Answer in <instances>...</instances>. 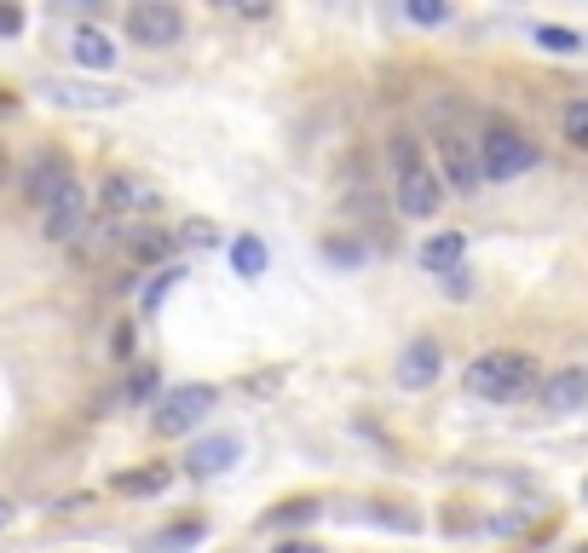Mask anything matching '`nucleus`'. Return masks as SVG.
Masks as SVG:
<instances>
[{
	"mask_svg": "<svg viewBox=\"0 0 588 553\" xmlns=\"http://www.w3.org/2000/svg\"><path fill=\"white\" fill-rule=\"evenodd\" d=\"M202 531H209V524H202V519L168 524L162 536H150V553H179V547H196V542H202Z\"/></svg>",
	"mask_w": 588,
	"mask_h": 553,
	"instance_id": "nucleus-18",
	"label": "nucleus"
},
{
	"mask_svg": "<svg viewBox=\"0 0 588 553\" xmlns=\"http://www.w3.org/2000/svg\"><path fill=\"white\" fill-rule=\"evenodd\" d=\"M23 30V12L18 7H0V35H18Z\"/></svg>",
	"mask_w": 588,
	"mask_h": 553,
	"instance_id": "nucleus-28",
	"label": "nucleus"
},
{
	"mask_svg": "<svg viewBox=\"0 0 588 553\" xmlns=\"http://www.w3.org/2000/svg\"><path fill=\"white\" fill-rule=\"evenodd\" d=\"M41 98L58 110H116L121 105V87H93V82H41Z\"/></svg>",
	"mask_w": 588,
	"mask_h": 553,
	"instance_id": "nucleus-11",
	"label": "nucleus"
},
{
	"mask_svg": "<svg viewBox=\"0 0 588 553\" xmlns=\"http://www.w3.org/2000/svg\"><path fill=\"white\" fill-rule=\"evenodd\" d=\"M179 276H185V265H162V271H157V276H150V283H145V294H139V306H145V312H157V306H162V300H168V294L179 289Z\"/></svg>",
	"mask_w": 588,
	"mask_h": 553,
	"instance_id": "nucleus-21",
	"label": "nucleus"
},
{
	"mask_svg": "<svg viewBox=\"0 0 588 553\" xmlns=\"http://www.w3.org/2000/svg\"><path fill=\"white\" fill-rule=\"evenodd\" d=\"M248 392H277V369H271V375H254Z\"/></svg>",
	"mask_w": 588,
	"mask_h": 553,
	"instance_id": "nucleus-30",
	"label": "nucleus"
},
{
	"mask_svg": "<svg viewBox=\"0 0 588 553\" xmlns=\"http://www.w3.org/2000/svg\"><path fill=\"white\" fill-rule=\"evenodd\" d=\"M404 18H416V23H445L450 7H445V0H410V7H404Z\"/></svg>",
	"mask_w": 588,
	"mask_h": 553,
	"instance_id": "nucleus-25",
	"label": "nucleus"
},
{
	"mask_svg": "<svg viewBox=\"0 0 588 553\" xmlns=\"http://www.w3.org/2000/svg\"><path fill=\"white\" fill-rule=\"evenodd\" d=\"M536 46H548V53H582V35L559 30V23H536Z\"/></svg>",
	"mask_w": 588,
	"mask_h": 553,
	"instance_id": "nucleus-22",
	"label": "nucleus"
},
{
	"mask_svg": "<svg viewBox=\"0 0 588 553\" xmlns=\"http://www.w3.org/2000/svg\"><path fill=\"white\" fill-rule=\"evenodd\" d=\"M439 185L462 191V196L479 191V150H473V139H462V133L439 139Z\"/></svg>",
	"mask_w": 588,
	"mask_h": 553,
	"instance_id": "nucleus-8",
	"label": "nucleus"
},
{
	"mask_svg": "<svg viewBox=\"0 0 588 553\" xmlns=\"http://www.w3.org/2000/svg\"><path fill=\"white\" fill-rule=\"evenodd\" d=\"M7 180H12V156L0 150V185H7Z\"/></svg>",
	"mask_w": 588,
	"mask_h": 553,
	"instance_id": "nucleus-31",
	"label": "nucleus"
},
{
	"mask_svg": "<svg viewBox=\"0 0 588 553\" xmlns=\"http://www.w3.org/2000/svg\"><path fill=\"white\" fill-rule=\"evenodd\" d=\"M439 369H445V351H439V340H427V335H416L410 346L398 351V387H410V392L432 387V381H439Z\"/></svg>",
	"mask_w": 588,
	"mask_h": 553,
	"instance_id": "nucleus-12",
	"label": "nucleus"
},
{
	"mask_svg": "<svg viewBox=\"0 0 588 553\" xmlns=\"http://www.w3.org/2000/svg\"><path fill=\"white\" fill-rule=\"evenodd\" d=\"M582 496H588V485H582Z\"/></svg>",
	"mask_w": 588,
	"mask_h": 553,
	"instance_id": "nucleus-35",
	"label": "nucleus"
},
{
	"mask_svg": "<svg viewBox=\"0 0 588 553\" xmlns=\"http://www.w3.org/2000/svg\"><path fill=\"white\" fill-rule=\"evenodd\" d=\"M536 404H543V415H577L588 404V364L554 369L543 381V392H536Z\"/></svg>",
	"mask_w": 588,
	"mask_h": 553,
	"instance_id": "nucleus-9",
	"label": "nucleus"
},
{
	"mask_svg": "<svg viewBox=\"0 0 588 553\" xmlns=\"http://www.w3.org/2000/svg\"><path fill=\"white\" fill-rule=\"evenodd\" d=\"M277 553H318V547H306V542H289V547H277Z\"/></svg>",
	"mask_w": 588,
	"mask_h": 553,
	"instance_id": "nucleus-32",
	"label": "nucleus"
},
{
	"mask_svg": "<svg viewBox=\"0 0 588 553\" xmlns=\"http://www.w3.org/2000/svg\"><path fill=\"white\" fill-rule=\"evenodd\" d=\"M462 254H468V237H462V231H432V237L416 248V260H421L432 276H450V271H462Z\"/></svg>",
	"mask_w": 588,
	"mask_h": 553,
	"instance_id": "nucleus-15",
	"label": "nucleus"
},
{
	"mask_svg": "<svg viewBox=\"0 0 588 553\" xmlns=\"http://www.w3.org/2000/svg\"><path fill=\"white\" fill-rule=\"evenodd\" d=\"M173 237H179V242H191V248H214V242H220L209 219H191V225H185V231H173Z\"/></svg>",
	"mask_w": 588,
	"mask_h": 553,
	"instance_id": "nucleus-26",
	"label": "nucleus"
},
{
	"mask_svg": "<svg viewBox=\"0 0 588 553\" xmlns=\"http://www.w3.org/2000/svg\"><path fill=\"white\" fill-rule=\"evenodd\" d=\"M202 415H214V387L185 381V387L162 392V404H157V433H162V438H179V433H191V426H202Z\"/></svg>",
	"mask_w": 588,
	"mask_h": 553,
	"instance_id": "nucleus-4",
	"label": "nucleus"
},
{
	"mask_svg": "<svg viewBox=\"0 0 588 553\" xmlns=\"http://www.w3.org/2000/svg\"><path fill=\"white\" fill-rule=\"evenodd\" d=\"M387 162H393V203L404 219H432L445 208V185H439V173L427 167L421 156V144L410 133H393L387 139Z\"/></svg>",
	"mask_w": 588,
	"mask_h": 553,
	"instance_id": "nucleus-1",
	"label": "nucleus"
},
{
	"mask_svg": "<svg viewBox=\"0 0 588 553\" xmlns=\"http://www.w3.org/2000/svg\"><path fill=\"white\" fill-rule=\"evenodd\" d=\"M237 456H243V444L232 433H214V438H202L185 456V473H191V479H220V473L237 467Z\"/></svg>",
	"mask_w": 588,
	"mask_h": 553,
	"instance_id": "nucleus-13",
	"label": "nucleus"
},
{
	"mask_svg": "<svg viewBox=\"0 0 588 553\" xmlns=\"http://www.w3.org/2000/svg\"><path fill=\"white\" fill-rule=\"evenodd\" d=\"M127 351H133V323H121V329H116V358H127Z\"/></svg>",
	"mask_w": 588,
	"mask_h": 553,
	"instance_id": "nucleus-29",
	"label": "nucleus"
},
{
	"mask_svg": "<svg viewBox=\"0 0 588 553\" xmlns=\"http://www.w3.org/2000/svg\"><path fill=\"white\" fill-rule=\"evenodd\" d=\"M41 231L53 237V242H75V237L87 231V191H82V180L64 185L53 203L41 208Z\"/></svg>",
	"mask_w": 588,
	"mask_h": 553,
	"instance_id": "nucleus-7",
	"label": "nucleus"
},
{
	"mask_svg": "<svg viewBox=\"0 0 588 553\" xmlns=\"http://www.w3.org/2000/svg\"><path fill=\"white\" fill-rule=\"evenodd\" d=\"M127 35H133V46H173L185 35V12L168 0H139V7H127Z\"/></svg>",
	"mask_w": 588,
	"mask_h": 553,
	"instance_id": "nucleus-5",
	"label": "nucleus"
},
{
	"mask_svg": "<svg viewBox=\"0 0 588 553\" xmlns=\"http://www.w3.org/2000/svg\"><path fill=\"white\" fill-rule=\"evenodd\" d=\"M98 196H105V208H110L116 219H127V214H157V208H162V191L145 185V180H133V173H110Z\"/></svg>",
	"mask_w": 588,
	"mask_h": 553,
	"instance_id": "nucleus-10",
	"label": "nucleus"
},
{
	"mask_svg": "<svg viewBox=\"0 0 588 553\" xmlns=\"http://www.w3.org/2000/svg\"><path fill=\"white\" fill-rule=\"evenodd\" d=\"M306 519H318V501H284L277 513H266V524H306Z\"/></svg>",
	"mask_w": 588,
	"mask_h": 553,
	"instance_id": "nucleus-24",
	"label": "nucleus"
},
{
	"mask_svg": "<svg viewBox=\"0 0 588 553\" xmlns=\"http://www.w3.org/2000/svg\"><path fill=\"white\" fill-rule=\"evenodd\" d=\"M150 392H157V369H139L133 381H127V398H133V404H145Z\"/></svg>",
	"mask_w": 588,
	"mask_h": 553,
	"instance_id": "nucleus-27",
	"label": "nucleus"
},
{
	"mask_svg": "<svg viewBox=\"0 0 588 553\" xmlns=\"http://www.w3.org/2000/svg\"><path fill=\"white\" fill-rule=\"evenodd\" d=\"M75 242H82V254H87V260H98V254H110V248L121 242V225H116V219H93Z\"/></svg>",
	"mask_w": 588,
	"mask_h": 553,
	"instance_id": "nucleus-19",
	"label": "nucleus"
},
{
	"mask_svg": "<svg viewBox=\"0 0 588 553\" xmlns=\"http://www.w3.org/2000/svg\"><path fill=\"white\" fill-rule=\"evenodd\" d=\"M70 53H75V64H82V69H110L116 64V46L98 35V30H75Z\"/></svg>",
	"mask_w": 588,
	"mask_h": 553,
	"instance_id": "nucleus-16",
	"label": "nucleus"
},
{
	"mask_svg": "<svg viewBox=\"0 0 588 553\" xmlns=\"http://www.w3.org/2000/svg\"><path fill=\"white\" fill-rule=\"evenodd\" d=\"M173 485V467H133V473H116V490L121 496H157Z\"/></svg>",
	"mask_w": 588,
	"mask_h": 553,
	"instance_id": "nucleus-17",
	"label": "nucleus"
},
{
	"mask_svg": "<svg viewBox=\"0 0 588 553\" xmlns=\"http://www.w3.org/2000/svg\"><path fill=\"white\" fill-rule=\"evenodd\" d=\"M7 524H12V508H7V501H0V531H7Z\"/></svg>",
	"mask_w": 588,
	"mask_h": 553,
	"instance_id": "nucleus-33",
	"label": "nucleus"
},
{
	"mask_svg": "<svg viewBox=\"0 0 588 553\" xmlns=\"http://www.w3.org/2000/svg\"><path fill=\"white\" fill-rule=\"evenodd\" d=\"M468 392L484 398V404H520V398L536 392V364L525 358V351H479V358L468 364Z\"/></svg>",
	"mask_w": 588,
	"mask_h": 553,
	"instance_id": "nucleus-2",
	"label": "nucleus"
},
{
	"mask_svg": "<svg viewBox=\"0 0 588 553\" xmlns=\"http://www.w3.org/2000/svg\"><path fill=\"white\" fill-rule=\"evenodd\" d=\"M232 271L237 276H260L266 271V242L260 237H237L232 242Z\"/></svg>",
	"mask_w": 588,
	"mask_h": 553,
	"instance_id": "nucleus-20",
	"label": "nucleus"
},
{
	"mask_svg": "<svg viewBox=\"0 0 588 553\" xmlns=\"http://www.w3.org/2000/svg\"><path fill=\"white\" fill-rule=\"evenodd\" d=\"M173 248H179V237L173 231H150V225H133V231H121V254L133 260V265H168L173 260Z\"/></svg>",
	"mask_w": 588,
	"mask_h": 553,
	"instance_id": "nucleus-14",
	"label": "nucleus"
},
{
	"mask_svg": "<svg viewBox=\"0 0 588 553\" xmlns=\"http://www.w3.org/2000/svg\"><path fill=\"white\" fill-rule=\"evenodd\" d=\"M64 185H75V167H70V156H64V150H53V144L35 150L30 167H23V196H30L35 208H46V203H53V196H58Z\"/></svg>",
	"mask_w": 588,
	"mask_h": 553,
	"instance_id": "nucleus-6",
	"label": "nucleus"
},
{
	"mask_svg": "<svg viewBox=\"0 0 588 553\" xmlns=\"http://www.w3.org/2000/svg\"><path fill=\"white\" fill-rule=\"evenodd\" d=\"M479 180H491V185H507V180H520V173L536 167V144L520 133V128H507V121H491L479 139Z\"/></svg>",
	"mask_w": 588,
	"mask_h": 553,
	"instance_id": "nucleus-3",
	"label": "nucleus"
},
{
	"mask_svg": "<svg viewBox=\"0 0 588 553\" xmlns=\"http://www.w3.org/2000/svg\"><path fill=\"white\" fill-rule=\"evenodd\" d=\"M577 553H588V542H582V547H577Z\"/></svg>",
	"mask_w": 588,
	"mask_h": 553,
	"instance_id": "nucleus-34",
	"label": "nucleus"
},
{
	"mask_svg": "<svg viewBox=\"0 0 588 553\" xmlns=\"http://www.w3.org/2000/svg\"><path fill=\"white\" fill-rule=\"evenodd\" d=\"M559 128H566V139H571L577 150H588V98H571L566 116H559Z\"/></svg>",
	"mask_w": 588,
	"mask_h": 553,
	"instance_id": "nucleus-23",
	"label": "nucleus"
}]
</instances>
